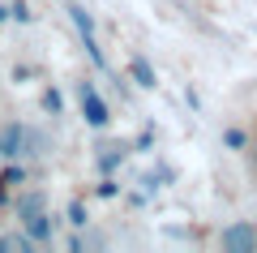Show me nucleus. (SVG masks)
Listing matches in <instances>:
<instances>
[{
  "instance_id": "nucleus-2",
  "label": "nucleus",
  "mask_w": 257,
  "mask_h": 253,
  "mask_svg": "<svg viewBox=\"0 0 257 253\" xmlns=\"http://www.w3.org/2000/svg\"><path fill=\"white\" fill-rule=\"evenodd\" d=\"M77 108H82V116H86L90 129H107L111 125V112H107V103H103V95L94 91V81H77Z\"/></svg>"
},
{
  "instance_id": "nucleus-1",
  "label": "nucleus",
  "mask_w": 257,
  "mask_h": 253,
  "mask_svg": "<svg viewBox=\"0 0 257 253\" xmlns=\"http://www.w3.org/2000/svg\"><path fill=\"white\" fill-rule=\"evenodd\" d=\"M223 253H257V223L253 219H240V223H227L219 236H214Z\"/></svg>"
},
{
  "instance_id": "nucleus-11",
  "label": "nucleus",
  "mask_w": 257,
  "mask_h": 253,
  "mask_svg": "<svg viewBox=\"0 0 257 253\" xmlns=\"http://www.w3.org/2000/svg\"><path fill=\"white\" fill-rule=\"evenodd\" d=\"M43 112L64 116V99H60V91H56V86H47V91H43Z\"/></svg>"
},
{
  "instance_id": "nucleus-8",
  "label": "nucleus",
  "mask_w": 257,
  "mask_h": 253,
  "mask_svg": "<svg viewBox=\"0 0 257 253\" xmlns=\"http://www.w3.org/2000/svg\"><path fill=\"white\" fill-rule=\"evenodd\" d=\"M124 159H128V146H124V142H107V146H103V154H99V172L111 176Z\"/></svg>"
},
{
  "instance_id": "nucleus-6",
  "label": "nucleus",
  "mask_w": 257,
  "mask_h": 253,
  "mask_svg": "<svg viewBox=\"0 0 257 253\" xmlns=\"http://www.w3.org/2000/svg\"><path fill=\"white\" fill-rule=\"evenodd\" d=\"M13 210H18V219H30V215H39V210H47V198H43L39 189H26V193L18 189V198H13Z\"/></svg>"
},
{
  "instance_id": "nucleus-12",
  "label": "nucleus",
  "mask_w": 257,
  "mask_h": 253,
  "mask_svg": "<svg viewBox=\"0 0 257 253\" xmlns=\"http://www.w3.org/2000/svg\"><path fill=\"white\" fill-rule=\"evenodd\" d=\"M223 142H227L231 150H248V142H253V137H248L244 129H227V133H223Z\"/></svg>"
},
{
  "instance_id": "nucleus-3",
  "label": "nucleus",
  "mask_w": 257,
  "mask_h": 253,
  "mask_svg": "<svg viewBox=\"0 0 257 253\" xmlns=\"http://www.w3.org/2000/svg\"><path fill=\"white\" fill-rule=\"evenodd\" d=\"M30 142V129L18 125V120H9V125H0V159H18L22 150H26Z\"/></svg>"
},
{
  "instance_id": "nucleus-4",
  "label": "nucleus",
  "mask_w": 257,
  "mask_h": 253,
  "mask_svg": "<svg viewBox=\"0 0 257 253\" xmlns=\"http://www.w3.org/2000/svg\"><path fill=\"white\" fill-rule=\"evenodd\" d=\"M22 227H26L39 244H52V240H56V215H52V210H39V215L22 219Z\"/></svg>"
},
{
  "instance_id": "nucleus-10",
  "label": "nucleus",
  "mask_w": 257,
  "mask_h": 253,
  "mask_svg": "<svg viewBox=\"0 0 257 253\" xmlns=\"http://www.w3.org/2000/svg\"><path fill=\"white\" fill-rule=\"evenodd\" d=\"M64 219H69V227H86V223H90V215H86V202L73 198V202H69V210H64Z\"/></svg>"
},
{
  "instance_id": "nucleus-9",
  "label": "nucleus",
  "mask_w": 257,
  "mask_h": 253,
  "mask_svg": "<svg viewBox=\"0 0 257 253\" xmlns=\"http://www.w3.org/2000/svg\"><path fill=\"white\" fill-rule=\"evenodd\" d=\"M69 18H73V26H77V35H94V18H90V9H82L77 0H69Z\"/></svg>"
},
{
  "instance_id": "nucleus-13",
  "label": "nucleus",
  "mask_w": 257,
  "mask_h": 253,
  "mask_svg": "<svg viewBox=\"0 0 257 253\" xmlns=\"http://www.w3.org/2000/svg\"><path fill=\"white\" fill-rule=\"evenodd\" d=\"M94 193H99V198H116V193H120V185L111 181V176H103V181H99V189H94Z\"/></svg>"
},
{
  "instance_id": "nucleus-7",
  "label": "nucleus",
  "mask_w": 257,
  "mask_h": 253,
  "mask_svg": "<svg viewBox=\"0 0 257 253\" xmlns=\"http://www.w3.org/2000/svg\"><path fill=\"white\" fill-rule=\"evenodd\" d=\"M35 249H39V240L26 232V227H22V232H5V236H0V253H35Z\"/></svg>"
},
{
  "instance_id": "nucleus-5",
  "label": "nucleus",
  "mask_w": 257,
  "mask_h": 253,
  "mask_svg": "<svg viewBox=\"0 0 257 253\" xmlns=\"http://www.w3.org/2000/svg\"><path fill=\"white\" fill-rule=\"evenodd\" d=\"M128 77L138 81L142 91H155L159 86V73H155V64H150L146 56H133V60H128Z\"/></svg>"
},
{
  "instance_id": "nucleus-14",
  "label": "nucleus",
  "mask_w": 257,
  "mask_h": 253,
  "mask_svg": "<svg viewBox=\"0 0 257 253\" xmlns=\"http://www.w3.org/2000/svg\"><path fill=\"white\" fill-rule=\"evenodd\" d=\"M244 154H248V167H253V176H257V133H253V142H248Z\"/></svg>"
}]
</instances>
